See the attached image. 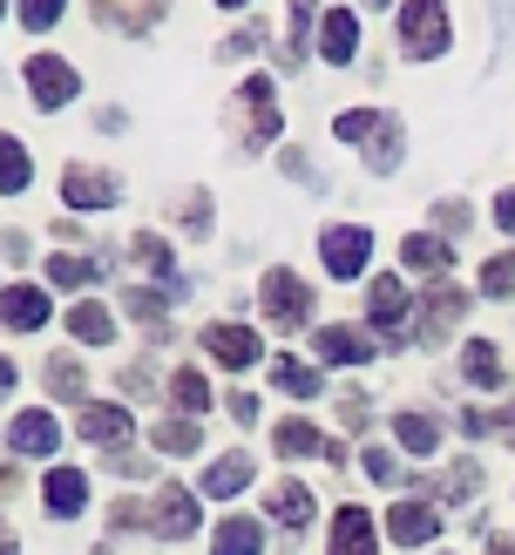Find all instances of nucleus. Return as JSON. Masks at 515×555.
<instances>
[{
    "label": "nucleus",
    "instance_id": "nucleus-1",
    "mask_svg": "<svg viewBox=\"0 0 515 555\" xmlns=\"http://www.w3.org/2000/svg\"><path fill=\"white\" fill-rule=\"evenodd\" d=\"M333 129H339V143H366V170L373 177H387L400 163V122L387 116V108H346Z\"/></svg>",
    "mask_w": 515,
    "mask_h": 555
},
{
    "label": "nucleus",
    "instance_id": "nucleus-2",
    "mask_svg": "<svg viewBox=\"0 0 515 555\" xmlns=\"http://www.w3.org/2000/svg\"><path fill=\"white\" fill-rule=\"evenodd\" d=\"M448 8H434V0H414V8H400L394 14V41H400V54H414V62H434V54L448 48Z\"/></svg>",
    "mask_w": 515,
    "mask_h": 555
},
{
    "label": "nucleus",
    "instance_id": "nucleus-3",
    "mask_svg": "<svg viewBox=\"0 0 515 555\" xmlns=\"http://www.w3.org/2000/svg\"><path fill=\"white\" fill-rule=\"evenodd\" d=\"M258 305H265V319H271V325L298 332V325L312 319V285H306V278H292L285 264H271V271L258 278Z\"/></svg>",
    "mask_w": 515,
    "mask_h": 555
},
{
    "label": "nucleus",
    "instance_id": "nucleus-4",
    "mask_svg": "<svg viewBox=\"0 0 515 555\" xmlns=\"http://www.w3.org/2000/svg\"><path fill=\"white\" fill-rule=\"evenodd\" d=\"M150 535H163V542L197 535V494H190L183 481H163V488H156V502H150Z\"/></svg>",
    "mask_w": 515,
    "mask_h": 555
},
{
    "label": "nucleus",
    "instance_id": "nucleus-5",
    "mask_svg": "<svg viewBox=\"0 0 515 555\" xmlns=\"http://www.w3.org/2000/svg\"><path fill=\"white\" fill-rule=\"evenodd\" d=\"M27 95H35L41 108H62L68 95H81V81H75V68L62 62V54H27Z\"/></svg>",
    "mask_w": 515,
    "mask_h": 555
},
{
    "label": "nucleus",
    "instance_id": "nucleus-6",
    "mask_svg": "<svg viewBox=\"0 0 515 555\" xmlns=\"http://www.w3.org/2000/svg\"><path fill=\"white\" fill-rule=\"evenodd\" d=\"M366 312H373V325L387 332V339H407V332H421L414 319H407V312H414V298H407V285H400V278H373V292H366Z\"/></svg>",
    "mask_w": 515,
    "mask_h": 555
},
{
    "label": "nucleus",
    "instance_id": "nucleus-7",
    "mask_svg": "<svg viewBox=\"0 0 515 555\" xmlns=\"http://www.w3.org/2000/svg\"><path fill=\"white\" fill-rule=\"evenodd\" d=\"M366 251H373V237L360 224H333V231L319 237V258H325V271H333V278H360L366 271Z\"/></svg>",
    "mask_w": 515,
    "mask_h": 555
},
{
    "label": "nucleus",
    "instance_id": "nucleus-8",
    "mask_svg": "<svg viewBox=\"0 0 515 555\" xmlns=\"http://www.w3.org/2000/svg\"><path fill=\"white\" fill-rule=\"evenodd\" d=\"M204 352L217 359V366H231V373H244V366H258V332L252 325H204Z\"/></svg>",
    "mask_w": 515,
    "mask_h": 555
},
{
    "label": "nucleus",
    "instance_id": "nucleus-9",
    "mask_svg": "<svg viewBox=\"0 0 515 555\" xmlns=\"http://www.w3.org/2000/svg\"><path fill=\"white\" fill-rule=\"evenodd\" d=\"M461 312H468V292H461V285H448V278H441V285L427 292V319H421V332H414V339H421V346H441L448 332L461 325Z\"/></svg>",
    "mask_w": 515,
    "mask_h": 555
},
{
    "label": "nucleus",
    "instance_id": "nucleus-10",
    "mask_svg": "<svg viewBox=\"0 0 515 555\" xmlns=\"http://www.w3.org/2000/svg\"><path fill=\"white\" fill-rule=\"evenodd\" d=\"M434 535H441V515H434V502H394V508H387V542L421 548V542H434Z\"/></svg>",
    "mask_w": 515,
    "mask_h": 555
},
{
    "label": "nucleus",
    "instance_id": "nucleus-11",
    "mask_svg": "<svg viewBox=\"0 0 515 555\" xmlns=\"http://www.w3.org/2000/svg\"><path fill=\"white\" fill-rule=\"evenodd\" d=\"M62 197L75 210H108V204H116V177L89 170V163H68V170H62Z\"/></svg>",
    "mask_w": 515,
    "mask_h": 555
},
{
    "label": "nucleus",
    "instance_id": "nucleus-12",
    "mask_svg": "<svg viewBox=\"0 0 515 555\" xmlns=\"http://www.w3.org/2000/svg\"><path fill=\"white\" fill-rule=\"evenodd\" d=\"M312 346H319L325 366H366V359H373V339H366V332H352V325H319Z\"/></svg>",
    "mask_w": 515,
    "mask_h": 555
},
{
    "label": "nucleus",
    "instance_id": "nucleus-13",
    "mask_svg": "<svg viewBox=\"0 0 515 555\" xmlns=\"http://www.w3.org/2000/svg\"><path fill=\"white\" fill-rule=\"evenodd\" d=\"M8 448L14 454H54V448H62V427H54L48 413L27 406V413H14V421H8Z\"/></svg>",
    "mask_w": 515,
    "mask_h": 555
},
{
    "label": "nucleus",
    "instance_id": "nucleus-14",
    "mask_svg": "<svg viewBox=\"0 0 515 555\" xmlns=\"http://www.w3.org/2000/svg\"><path fill=\"white\" fill-rule=\"evenodd\" d=\"M237 95H244V108H252V150H258V143H271V135H279V95H271V81H265V75H252Z\"/></svg>",
    "mask_w": 515,
    "mask_h": 555
},
{
    "label": "nucleus",
    "instance_id": "nucleus-15",
    "mask_svg": "<svg viewBox=\"0 0 515 555\" xmlns=\"http://www.w3.org/2000/svg\"><path fill=\"white\" fill-rule=\"evenodd\" d=\"M333 555H373V515L366 508H339L333 515Z\"/></svg>",
    "mask_w": 515,
    "mask_h": 555
},
{
    "label": "nucleus",
    "instance_id": "nucleus-16",
    "mask_svg": "<svg viewBox=\"0 0 515 555\" xmlns=\"http://www.w3.org/2000/svg\"><path fill=\"white\" fill-rule=\"evenodd\" d=\"M258 548H265V529L252 515H224L217 535H210V555H258Z\"/></svg>",
    "mask_w": 515,
    "mask_h": 555
},
{
    "label": "nucleus",
    "instance_id": "nucleus-17",
    "mask_svg": "<svg viewBox=\"0 0 515 555\" xmlns=\"http://www.w3.org/2000/svg\"><path fill=\"white\" fill-rule=\"evenodd\" d=\"M352 48H360V14H352V8H325L319 54H325V62H352Z\"/></svg>",
    "mask_w": 515,
    "mask_h": 555
},
{
    "label": "nucleus",
    "instance_id": "nucleus-18",
    "mask_svg": "<svg viewBox=\"0 0 515 555\" xmlns=\"http://www.w3.org/2000/svg\"><path fill=\"white\" fill-rule=\"evenodd\" d=\"M68 339H81V346H108V339H116V319H108V305L75 298V312H68Z\"/></svg>",
    "mask_w": 515,
    "mask_h": 555
},
{
    "label": "nucleus",
    "instance_id": "nucleus-19",
    "mask_svg": "<svg viewBox=\"0 0 515 555\" xmlns=\"http://www.w3.org/2000/svg\"><path fill=\"white\" fill-rule=\"evenodd\" d=\"M89 508V475H75V467H54L48 475V515H81Z\"/></svg>",
    "mask_w": 515,
    "mask_h": 555
},
{
    "label": "nucleus",
    "instance_id": "nucleus-20",
    "mask_svg": "<svg viewBox=\"0 0 515 555\" xmlns=\"http://www.w3.org/2000/svg\"><path fill=\"white\" fill-rule=\"evenodd\" d=\"M265 508H271V521H285V535H298L312 521V494L298 488V481H279V488L265 494Z\"/></svg>",
    "mask_w": 515,
    "mask_h": 555
},
{
    "label": "nucleus",
    "instance_id": "nucleus-21",
    "mask_svg": "<svg viewBox=\"0 0 515 555\" xmlns=\"http://www.w3.org/2000/svg\"><path fill=\"white\" fill-rule=\"evenodd\" d=\"M461 379L468 386H508V366H502V352L488 339H468V352H461Z\"/></svg>",
    "mask_w": 515,
    "mask_h": 555
},
{
    "label": "nucleus",
    "instance_id": "nucleus-22",
    "mask_svg": "<svg viewBox=\"0 0 515 555\" xmlns=\"http://www.w3.org/2000/svg\"><path fill=\"white\" fill-rule=\"evenodd\" d=\"M136 258H143V264L163 278V292H170V298H183V292H190V285H183V271L170 264V244H163L156 231H136Z\"/></svg>",
    "mask_w": 515,
    "mask_h": 555
},
{
    "label": "nucleus",
    "instance_id": "nucleus-23",
    "mask_svg": "<svg viewBox=\"0 0 515 555\" xmlns=\"http://www.w3.org/2000/svg\"><path fill=\"white\" fill-rule=\"evenodd\" d=\"M0 312H8V332H35L48 319V298L35 285H8V298H0Z\"/></svg>",
    "mask_w": 515,
    "mask_h": 555
},
{
    "label": "nucleus",
    "instance_id": "nucleus-24",
    "mask_svg": "<svg viewBox=\"0 0 515 555\" xmlns=\"http://www.w3.org/2000/svg\"><path fill=\"white\" fill-rule=\"evenodd\" d=\"M75 434H81V440H102V448H108V440L129 434V413H123V406H81V413H75Z\"/></svg>",
    "mask_w": 515,
    "mask_h": 555
},
{
    "label": "nucleus",
    "instance_id": "nucleus-25",
    "mask_svg": "<svg viewBox=\"0 0 515 555\" xmlns=\"http://www.w3.org/2000/svg\"><path fill=\"white\" fill-rule=\"evenodd\" d=\"M400 264H407V271H427L434 285H441V271H448V244H441V237H400Z\"/></svg>",
    "mask_w": 515,
    "mask_h": 555
},
{
    "label": "nucleus",
    "instance_id": "nucleus-26",
    "mask_svg": "<svg viewBox=\"0 0 515 555\" xmlns=\"http://www.w3.org/2000/svg\"><path fill=\"white\" fill-rule=\"evenodd\" d=\"M244 488H252V461H244V454H217L210 475H204V494H244Z\"/></svg>",
    "mask_w": 515,
    "mask_h": 555
},
{
    "label": "nucleus",
    "instance_id": "nucleus-27",
    "mask_svg": "<svg viewBox=\"0 0 515 555\" xmlns=\"http://www.w3.org/2000/svg\"><path fill=\"white\" fill-rule=\"evenodd\" d=\"M271 386H279L285 400H312V393H319V373H312V366H298V359L285 352V359H271Z\"/></svg>",
    "mask_w": 515,
    "mask_h": 555
},
{
    "label": "nucleus",
    "instance_id": "nucleus-28",
    "mask_svg": "<svg viewBox=\"0 0 515 555\" xmlns=\"http://www.w3.org/2000/svg\"><path fill=\"white\" fill-rule=\"evenodd\" d=\"M271 448H279L285 461H298V454H325V448H333V440H319L306 421H279V434H271Z\"/></svg>",
    "mask_w": 515,
    "mask_h": 555
},
{
    "label": "nucleus",
    "instance_id": "nucleus-29",
    "mask_svg": "<svg viewBox=\"0 0 515 555\" xmlns=\"http://www.w3.org/2000/svg\"><path fill=\"white\" fill-rule=\"evenodd\" d=\"M394 434H400V448H407V454H434V448H441V427H434L427 413H400Z\"/></svg>",
    "mask_w": 515,
    "mask_h": 555
},
{
    "label": "nucleus",
    "instance_id": "nucleus-30",
    "mask_svg": "<svg viewBox=\"0 0 515 555\" xmlns=\"http://www.w3.org/2000/svg\"><path fill=\"white\" fill-rule=\"evenodd\" d=\"M27 183H35V163H27V150L8 135V143H0V190H8V197H21Z\"/></svg>",
    "mask_w": 515,
    "mask_h": 555
},
{
    "label": "nucleus",
    "instance_id": "nucleus-31",
    "mask_svg": "<svg viewBox=\"0 0 515 555\" xmlns=\"http://www.w3.org/2000/svg\"><path fill=\"white\" fill-rule=\"evenodd\" d=\"M170 400H177V421H190V413H204V406H210V386H204V373H190V366H183V373L170 379Z\"/></svg>",
    "mask_w": 515,
    "mask_h": 555
},
{
    "label": "nucleus",
    "instance_id": "nucleus-32",
    "mask_svg": "<svg viewBox=\"0 0 515 555\" xmlns=\"http://www.w3.org/2000/svg\"><path fill=\"white\" fill-rule=\"evenodd\" d=\"M156 448H163V454H197V448H204V427H197V421H163V427H156Z\"/></svg>",
    "mask_w": 515,
    "mask_h": 555
},
{
    "label": "nucleus",
    "instance_id": "nucleus-33",
    "mask_svg": "<svg viewBox=\"0 0 515 555\" xmlns=\"http://www.w3.org/2000/svg\"><path fill=\"white\" fill-rule=\"evenodd\" d=\"M81 379H89V373L75 366V352L48 359V393H54V400H81Z\"/></svg>",
    "mask_w": 515,
    "mask_h": 555
},
{
    "label": "nucleus",
    "instance_id": "nucleus-34",
    "mask_svg": "<svg viewBox=\"0 0 515 555\" xmlns=\"http://www.w3.org/2000/svg\"><path fill=\"white\" fill-rule=\"evenodd\" d=\"M95 271H102V258H48V278L54 285H95Z\"/></svg>",
    "mask_w": 515,
    "mask_h": 555
},
{
    "label": "nucleus",
    "instance_id": "nucleus-35",
    "mask_svg": "<svg viewBox=\"0 0 515 555\" xmlns=\"http://www.w3.org/2000/svg\"><path fill=\"white\" fill-rule=\"evenodd\" d=\"M360 475L379 481V488H400V461H394L387 448H366V454H360Z\"/></svg>",
    "mask_w": 515,
    "mask_h": 555
},
{
    "label": "nucleus",
    "instance_id": "nucleus-36",
    "mask_svg": "<svg viewBox=\"0 0 515 555\" xmlns=\"http://www.w3.org/2000/svg\"><path fill=\"white\" fill-rule=\"evenodd\" d=\"M481 292L488 298H515V258H488L481 264Z\"/></svg>",
    "mask_w": 515,
    "mask_h": 555
},
{
    "label": "nucleus",
    "instance_id": "nucleus-37",
    "mask_svg": "<svg viewBox=\"0 0 515 555\" xmlns=\"http://www.w3.org/2000/svg\"><path fill=\"white\" fill-rule=\"evenodd\" d=\"M129 319H143L156 339L170 332V319H163V298H156V292H129Z\"/></svg>",
    "mask_w": 515,
    "mask_h": 555
},
{
    "label": "nucleus",
    "instance_id": "nucleus-38",
    "mask_svg": "<svg viewBox=\"0 0 515 555\" xmlns=\"http://www.w3.org/2000/svg\"><path fill=\"white\" fill-rule=\"evenodd\" d=\"M306 27H312V8H292V41L279 48V62H285V68L306 62Z\"/></svg>",
    "mask_w": 515,
    "mask_h": 555
},
{
    "label": "nucleus",
    "instance_id": "nucleus-39",
    "mask_svg": "<svg viewBox=\"0 0 515 555\" xmlns=\"http://www.w3.org/2000/svg\"><path fill=\"white\" fill-rule=\"evenodd\" d=\"M108 27H136V35H143V27H156L163 21V8H95Z\"/></svg>",
    "mask_w": 515,
    "mask_h": 555
},
{
    "label": "nucleus",
    "instance_id": "nucleus-40",
    "mask_svg": "<svg viewBox=\"0 0 515 555\" xmlns=\"http://www.w3.org/2000/svg\"><path fill=\"white\" fill-rule=\"evenodd\" d=\"M177 217H183L190 237H204V231H210V197H204V190H190V197L177 204Z\"/></svg>",
    "mask_w": 515,
    "mask_h": 555
},
{
    "label": "nucleus",
    "instance_id": "nucleus-41",
    "mask_svg": "<svg viewBox=\"0 0 515 555\" xmlns=\"http://www.w3.org/2000/svg\"><path fill=\"white\" fill-rule=\"evenodd\" d=\"M14 21L21 27H54V21H62V0H21Z\"/></svg>",
    "mask_w": 515,
    "mask_h": 555
},
{
    "label": "nucleus",
    "instance_id": "nucleus-42",
    "mask_svg": "<svg viewBox=\"0 0 515 555\" xmlns=\"http://www.w3.org/2000/svg\"><path fill=\"white\" fill-rule=\"evenodd\" d=\"M108 529H150V508H136L129 494H123V502L108 508Z\"/></svg>",
    "mask_w": 515,
    "mask_h": 555
},
{
    "label": "nucleus",
    "instance_id": "nucleus-43",
    "mask_svg": "<svg viewBox=\"0 0 515 555\" xmlns=\"http://www.w3.org/2000/svg\"><path fill=\"white\" fill-rule=\"evenodd\" d=\"M434 224H441V231H468V204H434Z\"/></svg>",
    "mask_w": 515,
    "mask_h": 555
},
{
    "label": "nucleus",
    "instance_id": "nucleus-44",
    "mask_svg": "<svg viewBox=\"0 0 515 555\" xmlns=\"http://www.w3.org/2000/svg\"><path fill=\"white\" fill-rule=\"evenodd\" d=\"M224 406H231V421H237V427H244V421H258V400H252V393H237V386H231V400H224Z\"/></svg>",
    "mask_w": 515,
    "mask_h": 555
},
{
    "label": "nucleus",
    "instance_id": "nucleus-45",
    "mask_svg": "<svg viewBox=\"0 0 515 555\" xmlns=\"http://www.w3.org/2000/svg\"><path fill=\"white\" fill-rule=\"evenodd\" d=\"M258 41H265V35H258V21H244V27H237V35H231V54H252Z\"/></svg>",
    "mask_w": 515,
    "mask_h": 555
},
{
    "label": "nucleus",
    "instance_id": "nucleus-46",
    "mask_svg": "<svg viewBox=\"0 0 515 555\" xmlns=\"http://www.w3.org/2000/svg\"><path fill=\"white\" fill-rule=\"evenodd\" d=\"M360 413H366V393H339V421L346 427H360Z\"/></svg>",
    "mask_w": 515,
    "mask_h": 555
},
{
    "label": "nucleus",
    "instance_id": "nucleus-47",
    "mask_svg": "<svg viewBox=\"0 0 515 555\" xmlns=\"http://www.w3.org/2000/svg\"><path fill=\"white\" fill-rule=\"evenodd\" d=\"M495 224H502V231H515V190H502V204H495Z\"/></svg>",
    "mask_w": 515,
    "mask_h": 555
},
{
    "label": "nucleus",
    "instance_id": "nucleus-48",
    "mask_svg": "<svg viewBox=\"0 0 515 555\" xmlns=\"http://www.w3.org/2000/svg\"><path fill=\"white\" fill-rule=\"evenodd\" d=\"M488 421H495V434H508V440H515V406H502V413H488Z\"/></svg>",
    "mask_w": 515,
    "mask_h": 555
},
{
    "label": "nucleus",
    "instance_id": "nucleus-49",
    "mask_svg": "<svg viewBox=\"0 0 515 555\" xmlns=\"http://www.w3.org/2000/svg\"><path fill=\"white\" fill-rule=\"evenodd\" d=\"M488 555H515V542H502V535H495V542H488Z\"/></svg>",
    "mask_w": 515,
    "mask_h": 555
}]
</instances>
